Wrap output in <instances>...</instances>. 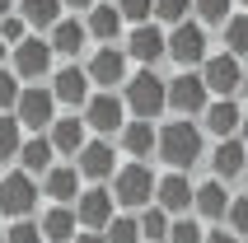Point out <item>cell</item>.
Returning <instances> with one entry per match:
<instances>
[{
	"label": "cell",
	"mask_w": 248,
	"mask_h": 243,
	"mask_svg": "<svg viewBox=\"0 0 248 243\" xmlns=\"http://www.w3.org/2000/svg\"><path fill=\"white\" fill-rule=\"evenodd\" d=\"M75 243H108V239H103V234H80Z\"/></svg>",
	"instance_id": "obj_42"
},
{
	"label": "cell",
	"mask_w": 248,
	"mask_h": 243,
	"mask_svg": "<svg viewBox=\"0 0 248 243\" xmlns=\"http://www.w3.org/2000/svg\"><path fill=\"white\" fill-rule=\"evenodd\" d=\"M80 168H66V164H52L47 173H42V192L52 197V206H70V201H80Z\"/></svg>",
	"instance_id": "obj_18"
},
{
	"label": "cell",
	"mask_w": 248,
	"mask_h": 243,
	"mask_svg": "<svg viewBox=\"0 0 248 243\" xmlns=\"http://www.w3.org/2000/svg\"><path fill=\"white\" fill-rule=\"evenodd\" d=\"M52 140L47 136H33V140H24V150H19V164H24V173H47L52 168Z\"/></svg>",
	"instance_id": "obj_27"
},
{
	"label": "cell",
	"mask_w": 248,
	"mask_h": 243,
	"mask_svg": "<svg viewBox=\"0 0 248 243\" xmlns=\"http://www.w3.org/2000/svg\"><path fill=\"white\" fill-rule=\"evenodd\" d=\"M244 61L239 56H230V52H220V56H206V66H202V80H206V89L216 98H234L239 89H244Z\"/></svg>",
	"instance_id": "obj_8"
},
{
	"label": "cell",
	"mask_w": 248,
	"mask_h": 243,
	"mask_svg": "<svg viewBox=\"0 0 248 243\" xmlns=\"http://www.w3.org/2000/svg\"><path fill=\"white\" fill-rule=\"evenodd\" d=\"M84 131H89V126H84V117H56L52 122V131H47V140H52V150H61V154H80L84 145H89V140H84Z\"/></svg>",
	"instance_id": "obj_24"
},
{
	"label": "cell",
	"mask_w": 248,
	"mask_h": 243,
	"mask_svg": "<svg viewBox=\"0 0 248 243\" xmlns=\"http://www.w3.org/2000/svg\"><path fill=\"white\" fill-rule=\"evenodd\" d=\"M19 19L33 28H56L61 24V0H19Z\"/></svg>",
	"instance_id": "obj_26"
},
{
	"label": "cell",
	"mask_w": 248,
	"mask_h": 243,
	"mask_svg": "<svg viewBox=\"0 0 248 243\" xmlns=\"http://www.w3.org/2000/svg\"><path fill=\"white\" fill-rule=\"evenodd\" d=\"M126 56H131L140 70H150L159 56H169V33H164V28H155V24L131 28V38H126Z\"/></svg>",
	"instance_id": "obj_14"
},
{
	"label": "cell",
	"mask_w": 248,
	"mask_h": 243,
	"mask_svg": "<svg viewBox=\"0 0 248 243\" xmlns=\"http://www.w3.org/2000/svg\"><path fill=\"white\" fill-rule=\"evenodd\" d=\"M122 154H131V164H145L155 154V150H159V126H155V122H126L122 126Z\"/></svg>",
	"instance_id": "obj_20"
},
{
	"label": "cell",
	"mask_w": 248,
	"mask_h": 243,
	"mask_svg": "<svg viewBox=\"0 0 248 243\" xmlns=\"http://www.w3.org/2000/svg\"><path fill=\"white\" fill-rule=\"evenodd\" d=\"M0 38H5V42H14V47H19V42H24V19H19V14H10V19L0 24Z\"/></svg>",
	"instance_id": "obj_39"
},
{
	"label": "cell",
	"mask_w": 248,
	"mask_h": 243,
	"mask_svg": "<svg viewBox=\"0 0 248 243\" xmlns=\"http://www.w3.org/2000/svg\"><path fill=\"white\" fill-rule=\"evenodd\" d=\"M206 243H239V234H230V229H211Z\"/></svg>",
	"instance_id": "obj_40"
},
{
	"label": "cell",
	"mask_w": 248,
	"mask_h": 243,
	"mask_svg": "<svg viewBox=\"0 0 248 243\" xmlns=\"http://www.w3.org/2000/svg\"><path fill=\"white\" fill-rule=\"evenodd\" d=\"M248 168V145L244 140H216V150H211V178L216 182H234V178H244Z\"/></svg>",
	"instance_id": "obj_16"
},
{
	"label": "cell",
	"mask_w": 248,
	"mask_h": 243,
	"mask_svg": "<svg viewBox=\"0 0 248 243\" xmlns=\"http://www.w3.org/2000/svg\"><path fill=\"white\" fill-rule=\"evenodd\" d=\"M38 225H42V239H47V243H75V239L84 234V229H80V215H75V206H52Z\"/></svg>",
	"instance_id": "obj_23"
},
{
	"label": "cell",
	"mask_w": 248,
	"mask_h": 243,
	"mask_svg": "<svg viewBox=\"0 0 248 243\" xmlns=\"http://www.w3.org/2000/svg\"><path fill=\"white\" fill-rule=\"evenodd\" d=\"M61 5H70V10H94L98 0H61Z\"/></svg>",
	"instance_id": "obj_41"
},
{
	"label": "cell",
	"mask_w": 248,
	"mask_h": 243,
	"mask_svg": "<svg viewBox=\"0 0 248 243\" xmlns=\"http://www.w3.org/2000/svg\"><path fill=\"white\" fill-rule=\"evenodd\" d=\"M206 28L197 24V19H187V24H178V28H169V56L178 61V66H206Z\"/></svg>",
	"instance_id": "obj_9"
},
{
	"label": "cell",
	"mask_w": 248,
	"mask_h": 243,
	"mask_svg": "<svg viewBox=\"0 0 248 243\" xmlns=\"http://www.w3.org/2000/svg\"><path fill=\"white\" fill-rule=\"evenodd\" d=\"M239 126H244V108H239L234 98H216V103L202 112V131L216 136V140H234Z\"/></svg>",
	"instance_id": "obj_17"
},
{
	"label": "cell",
	"mask_w": 248,
	"mask_h": 243,
	"mask_svg": "<svg viewBox=\"0 0 248 243\" xmlns=\"http://www.w3.org/2000/svg\"><path fill=\"white\" fill-rule=\"evenodd\" d=\"M52 94L66 108H84L89 103V75H84V66H61V75L52 80Z\"/></svg>",
	"instance_id": "obj_22"
},
{
	"label": "cell",
	"mask_w": 248,
	"mask_h": 243,
	"mask_svg": "<svg viewBox=\"0 0 248 243\" xmlns=\"http://www.w3.org/2000/svg\"><path fill=\"white\" fill-rule=\"evenodd\" d=\"M24 150V126L14 112H0V159H14Z\"/></svg>",
	"instance_id": "obj_31"
},
{
	"label": "cell",
	"mask_w": 248,
	"mask_h": 243,
	"mask_svg": "<svg viewBox=\"0 0 248 243\" xmlns=\"http://www.w3.org/2000/svg\"><path fill=\"white\" fill-rule=\"evenodd\" d=\"M192 14L202 28H225L234 19V0H192Z\"/></svg>",
	"instance_id": "obj_28"
},
{
	"label": "cell",
	"mask_w": 248,
	"mask_h": 243,
	"mask_svg": "<svg viewBox=\"0 0 248 243\" xmlns=\"http://www.w3.org/2000/svg\"><path fill=\"white\" fill-rule=\"evenodd\" d=\"M244 182H248V168H244Z\"/></svg>",
	"instance_id": "obj_48"
},
{
	"label": "cell",
	"mask_w": 248,
	"mask_h": 243,
	"mask_svg": "<svg viewBox=\"0 0 248 243\" xmlns=\"http://www.w3.org/2000/svg\"><path fill=\"white\" fill-rule=\"evenodd\" d=\"M126 47H94V56H89V66H84V75H89V84H98V94H112L117 84H126L131 75H126Z\"/></svg>",
	"instance_id": "obj_6"
},
{
	"label": "cell",
	"mask_w": 248,
	"mask_h": 243,
	"mask_svg": "<svg viewBox=\"0 0 248 243\" xmlns=\"http://www.w3.org/2000/svg\"><path fill=\"white\" fill-rule=\"evenodd\" d=\"M52 42L42 38H24L14 47V75H24V80H42V75H52Z\"/></svg>",
	"instance_id": "obj_15"
},
{
	"label": "cell",
	"mask_w": 248,
	"mask_h": 243,
	"mask_svg": "<svg viewBox=\"0 0 248 243\" xmlns=\"http://www.w3.org/2000/svg\"><path fill=\"white\" fill-rule=\"evenodd\" d=\"M239 94H244V98H248V70H244V89H239Z\"/></svg>",
	"instance_id": "obj_45"
},
{
	"label": "cell",
	"mask_w": 248,
	"mask_h": 243,
	"mask_svg": "<svg viewBox=\"0 0 248 243\" xmlns=\"http://www.w3.org/2000/svg\"><path fill=\"white\" fill-rule=\"evenodd\" d=\"M155 192H159V178H155L150 164H122L117 178H112V201L122 206V211H131V215L150 211Z\"/></svg>",
	"instance_id": "obj_2"
},
{
	"label": "cell",
	"mask_w": 248,
	"mask_h": 243,
	"mask_svg": "<svg viewBox=\"0 0 248 243\" xmlns=\"http://www.w3.org/2000/svg\"><path fill=\"white\" fill-rule=\"evenodd\" d=\"M14 117H19V126H28V131H52V122H56V94H52V89H24Z\"/></svg>",
	"instance_id": "obj_12"
},
{
	"label": "cell",
	"mask_w": 248,
	"mask_h": 243,
	"mask_svg": "<svg viewBox=\"0 0 248 243\" xmlns=\"http://www.w3.org/2000/svg\"><path fill=\"white\" fill-rule=\"evenodd\" d=\"M225 225H230V234H239V239L248 234V192H244V197H234V206H230Z\"/></svg>",
	"instance_id": "obj_38"
},
{
	"label": "cell",
	"mask_w": 248,
	"mask_h": 243,
	"mask_svg": "<svg viewBox=\"0 0 248 243\" xmlns=\"http://www.w3.org/2000/svg\"><path fill=\"white\" fill-rule=\"evenodd\" d=\"M10 5H14V0H0V24H5V19H10Z\"/></svg>",
	"instance_id": "obj_44"
},
{
	"label": "cell",
	"mask_w": 248,
	"mask_h": 243,
	"mask_svg": "<svg viewBox=\"0 0 248 243\" xmlns=\"http://www.w3.org/2000/svg\"><path fill=\"white\" fill-rule=\"evenodd\" d=\"M122 150L108 145V140H89V145L80 150V178L84 182H94V187H103V182H112L117 178V168H122V159H117Z\"/></svg>",
	"instance_id": "obj_10"
},
{
	"label": "cell",
	"mask_w": 248,
	"mask_h": 243,
	"mask_svg": "<svg viewBox=\"0 0 248 243\" xmlns=\"http://www.w3.org/2000/svg\"><path fill=\"white\" fill-rule=\"evenodd\" d=\"M140 243H169V229H173V220L159 211V206H150V211H140Z\"/></svg>",
	"instance_id": "obj_29"
},
{
	"label": "cell",
	"mask_w": 248,
	"mask_h": 243,
	"mask_svg": "<svg viewBox=\"0 0 248 243\" xmlns=\"http://www.w3.org/2000/svg\"><path fill=\"white\" fill-rule=\"evenodd\" d=\"M122 103H126V112H136V122H155L169 108V80L155 75V70H136L122 84Z\"/></svg>",
	"instance_id": "obj_3"
},
{
	"label": "cell",
	"mask_w": 248,
	"mask_h": 243,
	"mask_svg": "<svg viewBox=\"0 0 248 243\" xmlns=\"http://www.w3.org/2000/svg\"><path fill=\"white\" fill-rule=\"evenodd\" d=\"M197 201V187L187 182V173H164L159 178V192H155V206L164 211L169 220H183Z\"/></svg>",
	"instance_id": "obj_13"
},
{
	"label": "cell",
	"mask_w": 248,
	"mask_h": 243,
	"mask_svg": "<svg viewBox=\"0 0 248 243\" xmlns=\"http://www.w3.org/2000/svg\"><path fill=\"white\" fill-rule=\"evenodd\" d=\"M239 140L248 145V108H244V126H239Z\"/></svg>",
	"instance_id": "obj_43"
},
{
	"label": "cell",
	"mask_w": 248,
	"mask_h": 243,
	"mask_svg": "<svg viewBox=\"0 0 248 243\" xmlns=\"http://www.w3.org/2000/svg\"><path fill=\"white\" fill-rule=\"evenodd\" d=\"M155 154L164 159L169 173H187V168H197L206 159V131L187 117H173V122L159 126V150Z\"/></svg>",
	"instance_id": "obj_1"
},
{
	"label": "cell",
	"mask_w": 248,
	"mask_h": 243,
	"mask_svg": "<svg viewBox=\"0 0 248 243\" xmlns=\"http://www.w3.org/2000/svg\"><path fill=\"white\" fill-rule=\"evenodd\" d=\"M122 10L117 5H108V0H98L94 10H89V19H84V28H89V38H98V47H117V38H122Z\"/></svg>",
	"instance_id": "obj_21"
},
{
	"label": "cell",
	"mask_w": 248,
	"mask_h": 243,
	"mask_svg": "<svg viewBox=\"0 0 248 243\" xmlns=\"http://www.w3.org/2000/svg\"><path fill=\"white\" fill-rule=\"evenodd\" d=\"M103 239L108 243H140V220L136 215H117L108 229H103Z\"/></svg>",
	"instance_id": "obj_33"
},
{
	"label": "cell",
	"mask_w": 248,
	"mask_h": 243,
	"mask_svg": "<svg viewBox=\"0 0 248 243\" xmlns=\"http://www.w3.org/2000/svg\"><path fill=\"white\" fill-rule=\"evenodd\" d=\"M117 10H122V19L126 24H150L155 19V0H117Z\"/></svg>",
	"instance_id": "obj_35"
},
{
	"label": "cell",
	"mask_w": 248,
	"mask_h": 243,
	"mask_svg": "<svg viewBox=\"0 0 248 243\" xmlns=\"http://www.w3.org/2000/svg\"><path fill=\"white\" fill-rule=\"evenodd\" d=\"M5 243H42V225L38 220H14L10 234H5Z\"/></svg>",
	"instance_id": "obj_37"
},
{
	"label": "cell",
	"mask_w": 248,
	"mask_h": 243,
	"mask_svg": "<svg viewBox=\"0 0 248 243\" xmlns=\"http://www.w3.org/2000/svg\"><path fill=\"white\" fill-rule=\"evenodd\" d=\"M169 243H206V229H202V220H192V215L173 220V229H169Z\"/></svg>",
	"instance_id": "obj_34"
},
{
	"label": "cell",
	"mask_w": 248,
	"mask_h": 243,
	"mask_svg": "<svg viewBox=\"0 0 248 243\" xmlns=\"http://www.w3.org/2000/svg\"><path fill=\"white\" fill-rule=\"evenodd\" d=\"M230 206H234V197H230V187H225V182L206 178V182L197 187V201H192L197 220H211V225H220V220L230 215Z\"/></svg>",
	"instance_id": "obj_19"
},
{
	"label": "cell",
	"mask_w": 248,
	"mask_h": 243,
	"mask_svg": "<svg viewBox=\"0 0 248 243\" xmlns=\"http://www.w3.org/2000/svg\"><path fill=\"white\" fill-rule=\"evenodd\" d=\"M220 33H225V52H230V56H239V61H244V56H248V14L239 10L234 19H230V24L220 28Z\"/></svg>",
	"instance_id": "obj_30"
},
{
	"label": "cell",
	"mask_w": 248,
	"mask_h": 243,
	"mask_svg": "<svg viewBox=\"0 0 248 243\" xmlns=\"http://www.w3.org/2000/svg\"><path fill=\"white\" fill-rule=\"evenodd\" d=\"M75 215H80L84 234H103L117 220V201H112V187H84L80 201H75Z\"/></svg>",
	"instance_id": "obj_7"
},
{
	"label": "cell",
	"mask_w": 248,
	"mask_h": 243,
	"mask_svg": "<svg viewBox=\"0 0 248 243\" xmlns=\"http://www.w3.org/2000/svg\"><path fill=\"white\" fill-rule=\"evenodd\" d=\"M5 47H10V42H5V38H0V61H5Z\"/></svg>",
	"instance_id": "obj_46"
},
{
	"label": "cell",
	"mask_w": 248,
	"mask_h": 243,
	"mask_svg": "<svg viewBox=\"0 0 248 243\" xmlns=\"http://www.w3.org/2000/svg\"><path fill=\"white\" fill-rule=\"evenodd\" d=\"M187 14H192V0H155V19L164 24V33L187 24Z\"/></svg>",
	"instance_id": "obj_32"
},
{
	"label": "cell",
	"mask_w": 248,
	"mask_h": 243,
	"mask_svg": "<svg viewBox=\"0 0 248 243\" xmlns=\"http://www.w3.org/2000/svg\"><path fill=\"white\" fill-rule=\"evenodd\" d=\"M234 5H239V10H244V14H248V0H234Z\"/></svg>",
	"instance_id": "obj_47"
},
{
	"label": "cell",
	"mask_w": 248,
	"mask_h": 243,
	"mask_svg": "<svg viewBox=\"0 0 248 243\" xmlns=\"http://www.w3.org/2000/svg\"><path fill=\"white\" fill-rule=\"evenodd\" d=\"M19 94H24V84H19V75H10V70H0V112L19 108Z\"/></svg>",
	"instance_id": "obj_36"
},
{
	"label": "cell",
	"mask_w": 248,
	"mask_h": 243,
	"mask_svg": "<svg viewBox=\"0 0 248 243\" xmlns=\"http://www.w3.org/2000/svg\"><path fill=\"white\" fill-rule=\"evenodd\" d=\"M169 108H173V117H187V122H192V112L211 108V89L202 80V70H183L169 80Z\"/></svg>",
	"instance_id": "obj_5"
},
{
	"label": "cell",
	"mask_w": 248,
	"mask_h": 243,
	"mask_svg": "<svg viewBox=\"0 0 248 243\" xmlns=\"http://www.w3.org/2000/svg\"><path fill=\"white\" fill-rule=\"evenodd\" d=\"M38 197L42 187L33 182V173H24V168H14V173L0 178V211L10 220H28L33 211H38Z\"/></svg>",
	"instance_id": "obj_4"
},
{
	"label": "cell",
	"mask_w": 248,
	"mask_h": 243,
	"mask_svg": "<svg viewBox=\"0 0 248 243\" xmlns=\"http://www.w3.org/2000/svg\"><path fill=\"white\" fill-rule=\"evenodd\" d=\"M84 38H89V28H84L80 19H61V24L52 28V52L80 56V52H84Z\"/></svg>",
	"instance_id": "obj_25"
},
{
	"label": "cell",
	"mask_w": 248,
	"mask_h": 243,
	"mask_svg": "<svg viewBox=\"0 0 248 243\" xmlns=\"http://www.w3.org/2000/svg\"><path fill=\"white\" fill-rule=\"evenodd\" d=\"M84 126L89 131H98V140L103 136H122V126H126V103L117 94H94L89 103H84Z\"/></svg>",
	"instance_id": "obj_11"
}]
</instances>
